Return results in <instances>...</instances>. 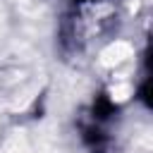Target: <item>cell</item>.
<instances>
[{
    "mask_svg": "<svg viewBox=\"0 0 153 153\" xmlns=\"http://www.w3.org/2000/svg\"><path fill=\"white\" fill-rule=\"evenodd\" d=\"M120 0H65L57 41L65 60H81L117 26Z\"/></svg>",
    "mask_w": 153,
    "mask_h": 153,
    "instance_id": "1",
    "label": "cell"
},
{
    "mask_svg": "<svg viewBox=\"0 0 153 153\" xmlns=\"http://www.w3.org/2000/svg\"><path fill=\"white\" fill-rule=\"evenodd\" d=\"M115 115L117 108L105 98L98 96L88 110L81 112L79 117V134L88 153H110L112 151V139H115Z\"/></svg>",
    "mask_w": 153,
    "mask_h": 153,
    "instance_id": "2",
    "label": "cell"
},
{
    "mask_svg": "<svg viewBox=\"0 0 153 153\" xmlns=\"http://www.w3.org/2000/svg\"><path fill=\"white\" fill-rule=\"evenodd\" d=\"M136 93H139L141 105L153 112V19H151V26L146 31V43H143V53H141Z\"/></svg>",
    "mask_w": 153,
    "mask_h": 153,
    "instance_id": "3",
    "label": "cell"
}]
</instances>
